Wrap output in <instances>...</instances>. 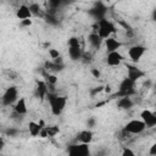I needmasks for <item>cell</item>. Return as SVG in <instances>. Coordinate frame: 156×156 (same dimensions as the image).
Wrapping results in <instances>:
<instances>
[{
  "instance_id": "cell-1",
  "label": "cell",
  "mask_w": 156,
  "mask_h": 156,
  "mask_svg": "<svg viewBox=\"0 0 156 156\" xmlns=\"http://www.w3.org/2000/svg\"><path fill=\"white\" fill-rule=\"evenodd\" d=\"M48 98V101L50 104V110H51V113L54 116H60L65 107H66V104H67V99L65 96H60V95H56L55 93H48L46 95Z\"/></svg>"
},
{
  "instance_id": "cell-2",
  "label": "cell",
  "mask_w": 156,
  "mask_h": 156,
  "mask_svg": "<svg viewBox=\"0 0 156 156\" xmlns=\"http://www.w3.org/2000/svg\"><path fill=\"white\" fill-rule=\"evenodd\" d=\"M96 27H98V32H96V33H98V35H99L102 40L110 38V35L116 32L115 24H113L111 21H108L107 18H102V20L98 21Z\"/></svg>"
},
{
  "instance_id": "cell-3",
  "label": "cell",
  "mask_w": 156,
  "mask_h": 156,
  "mask_svg": "<svg viewBox=\"0 0 156 156\" xmlns=\"http://www.w3.org/2000/svg\"><path fill=\"white\" fill-rule=\"evenodd\" d=\"M134 82H132L129 78H124L121 80L119 85H118V91L113 95V96H118V98H124V96H130L133 94H135L134 90Z\"/></svg>"
},
{
  "instance_id": "cell-4",
  "label": "cell",
  "mask_w": 156,
  "mask_h": 156,
  "mask_svg": "<svg viewBox=\"0 0 156 156\" xmlns=\"http://www.w3.org/2000/svg\"><path fill=\"white\" fill-rule=\"evenodd\" d=\"M68 156H90V147L88 144H72L68 146Z\"/></svg>"
},
{
  "instance_id": "cell-5",
  "label": "cell",
  "mask_w": 156,
  "mask_h": 156,
  "mask_svg": "<svg viewBox=\"0 0 156 156\" xmlns=\"http://www.w3.org/2000/svg\"><path fill=\"white\" fill-rule=\"evenodd\" d=\"M145 129H146V127L141 119H132L123 128V130L127 132L128 134H140Z\"/></svg>"
},
{
  "instance_id": "cell-6",
  "label": "cell",
  "mask_w": 156,
  "mask_h": 156,
  "mask_svg": "<svg viewBox=\"0 0 156 156\" xmlns=\"http://www.w3.org/2000/svg\"><path fill=\"white\" fill-rule=\"evenodd\" d=\"M17 96H18V90L15 85L12 87H9L5 93L2 94V98H1V102L4 106H10L12 105L13 102L17 101Z\"/></svg>"
},
{
  "instance_id": "cell-7",
  "label": "cell",
  "mask_w": 156,
  "mask_h": 156,
  "mask_svg": "<svg viewBox=\"0 0 156 156\" xmlns=\"http://www.w3.org/2000/svg\"><path fill=\"white\" fill-rule=\"evenodd\" d=\"M145 51H146V48L145 46H143V45H133L128 50V56H129V58L133 62H138L143 57V55L145 54Z\"/></svg>"
},
{
  "instance_id": "cell-8",
  "label": "cell",
  "mask_w": 156,
  "mask_h": 156,
  "mask_svg": "<svg viewBox=\"0 0 156 156\" xmlns=\"http://www.w3.org/2000/svg\"><path fill=\"white\" fill-rule=\"evenodd\" d=\"M140 117L146 128H152L156 126V115L154 112H151L150 110H147V108L143 110L140 112Z\"/></svg>"
},
{
  "instance_id": "cell-9",
  "label": "cell",
  "mask_w": 156,
  "mask_h": 156,
  "mask_svg": "<svg viewBox=\"0 0 156 156\" xmlns=\"http://www.w3.org/2000/svg\"><path fill=\"white\" fill-rule=\"evenodd\" d=\"M127 72H128V74H127V78H129L132 82H136L138 79H140V78H143V77H145L146 76V73L144 72V71H141L140 68H138V67H135V66H132V65H127Z\"/></svg>"
},
{
  "instance_id": "cell-10",
  "label": "cell",
  "mask_w": 156,
  "mask_h": 156,
  "mask_svg": "<svg viewBox=\"0 0 156 156\" xmlns=\"http://www.w3.org/2000/svg\"><path fill=\"white\" fill-rule=\"evenodd\" d=\"M123 61V56L118 52V51H112V52H108L107 56H106V63L111 67H116V66H119L121 62Z\"/></svg>"
},
{
  "instance_id": "cell-11",
  "label": "cell",
  "mask_w": 156,
  "mask_h": 156,
  "mask_svg": "<svg viewBox=\"0 0 156 156\" xmlns=\"http://www.w3.org/2000/svg\"><path fill=\"white\" fill-rule=\"evenodd\" d=\"M90 13H91L95 18H98V21H100V20L105 18L106 7L104 6L102 2H98V4H95V7H93V9L90 10Z\"/></svg>"
},
{
  "instance_id": "cell-12",
  "label": "cell",
  "mask_w": 156,
  "mask_h": 156,
  "mask_svg": "<svg viewBox=\"0 0 156 156\" xmlns=\"http://www.w3.org/2000/svg\"><path fill=\"white\" fill-rule=\"evenodd\" d=\"M93 136H94L93 132L90 129H85V130L79 132V134L77 135V139H78V141L80 144H88L89 145L91 143V140H93Z\"/></svg>"
},
{
  "instance_id": "cell-13",
  "label": "cell",
  "mask_w": 156,
  "mask_h": 156,
  "mask_svg": "<svg viewBox=\"0 0 156 156\" xmlns=\"http://www.w3.org/2000/svg\"><path fill=\"white\" fill-rule=\"evenodd\" d=\"M15 112L18 115V116H23L27 113L28 108H27V104H26V99L24 98H21V99H17V101L15 102V107H13Z\"/></svg>"
},
{
  "instance_id": "cell-14",
  "label": "cell",
  "mask_w": 156,
  "mask_h": 156,
  "mask_svg": "<svg viewBox=\"0 0 156 156\" xmlns=\"http://www.w3.org/2000/svg\"><path fill=\"white\" fill-rule=\"evenodd\" d=\"M105 46H106V49H107L108 52L118 51V49L122 46V43L118 41V40L115 39V38H111V37H110V38L105 39Z\"/></svg>"
},
{
  "instance_id": "cell-15",
  "label": "cell",
  "mask_w": 156,
  "mask_h": 156,
  "mask_svg": "<svg viewBox=\"0 0 156 156\" xmlns=\"http://www.w3.org/2000/svg\"><path fill=\"white\" fill-rule=\"evenodd\" d=\"M16 17H17L18 20H21V21H23V20H29V18L32 17V13H30L28 6H27V5H21V6L17 9V11H16Z\"/></svg>"
},
{
  "instance_id": "cell-16",
  "label": "cell",
  "mask_w": 156,
  "mask_h": 156,
  "mask_svg": "<svg viewBox=\"0 0 156 156\" xmlns=\"http://www.w3.org/2000/svg\"><path fill=\"white\" fill-rule=\"evenodd\" d=\"M133 105H134V102H133V100L130 99V96L119 98L118 101H117V106H118V108H121V110H129V108L133 107Z\"/></svg>"
},
{
  "instance_id": "cell-17",
  "label": "cell",
  "mask_w": 156,
  "mask_h": 156,
  "mask_svg": "<svg viewBox=\"0 0 156 156\" xmlns=\"http://www.w3.org/2000/svg\"><path fill=\"white\" fill-rule=\"evenodd\" d=\"M37 93L40 100H44L45 96L48 95V84L44 80H38L37 82Z\"/></svg>"
},
{
  "instance_id": "cell-18",
  "label": "cell",
  "mask_w": 156,
  "mask_h": 156,
  "mask_svg": "<svg viewBox=\"0 0 156 156\" xmlns=\"http://www.w3.org/2000/svg\"><path fill=\"white\" fill-rule=\"evenodd\" d=\"M88 41H89V44H90L94 49H99V48L101 46L102 39L98 35L96 32H94V33H90V34L88 35Z\"/></svg>"
},
{
  "instance_id": "cell-19",
  "label": "cell",
  "mask_w": 156,
  "mask_h": 156,
  "mask_svg": "<svg viewBox=\"0 0 156 156\" xmlns=\"http://www.w3.org/2000/svg\"><path fill=\"white\" fill-rule=\"evenodd\" d=\"M68 56L72 61H78L82 58L83 56V51L80 49V46H76V48H68Z\"/></svg>"
},
{
  "instance_id": "cell-20",
  "label": "cell",
  "mask_w": 156,
  "mask_h": 156,
  "mask_svg": "<svg viewBox=\"0 0 156 156\" xmlns=\"http://www.w3.org/2000/svg\"><path fill=\"white\" fill-rule=\"evenodd\" d=\"M40 129H41V128L39 127V124H38L37 122L30 121V122L28 123V130H29V134H30L32 136H38Z\"/></svg>"
},
{
  "instance_id": "cell-21",
  "label": "cell",
  "mask_w": 156,
  "mask_h": 156,
  "mask_svg": "<svg viewBox=\"0 0 156 156\" xmlns=\"http://www.w3.org/2000/svg\"><path fill=\"white\" fill-rule=\"evenodd\" d=\"M44 76H45V79H46L45 83L48 85H55L57 83V77L55 74H52V73H44Z\"/></svg>"
},
{
  "instance_id": "cell-22",
  "label": "cell",
  "mask_w": 156,
  "mask_h": 156,
  "mask_svg": "<svg viewBox=\"0 0 156 156\" xmlns=\"http://www.w3.org/2000/svg\"><path fill=\"white\" fill-rule=\"evenodd\" d=\"M28 9H29V11H30V13L32 15H39L40 13V6H39V4H37V2H32L29 6H28Z\"/></svg>"
},
{
  "instance_id": "cell-23",
  "label": "cell",
  "mask_w": 156,
  "mask_h": 156,
  "mask_svg": "<svg viewBox=\"0 0 156 156\" xmlns=\"http://www.w3.org/2000/svg\"><path fill=\"white\" fill-rule=\"evenodd\" d=\"M45 129H46L48 136H55L58 133V127L56 126H49V127H45Z\"/></svg>"
},
{
  "instance_id": "cell-24",
  "label": "cell",
  "mask_w": 156,
  "mask_h": 156,
  "mask_svg": "<svg viewBox=\"0 0 156 156\" xmlns=\"http://www.w3.org/2000/svg\"><path fill=\"white\" fill-rule=\"evenodd\" d=\"M67 44H68V48H76V46H80V44H79V39H78L77 37H72V38H69Z\"/></svg>"
},
{
  "instance_id": "cell-25",
  "label": "cell",
  "mask_w": 156,
  "mask_h": 156,
  "mask_svg": "<svg viewBox=\"0 0 156 156\" xmlns=\"http://www.w3.org/2000/svg\"><path fill=\"white\" fill-rule=\"evenodd\" d=\"M121 156H135V154H134V151L132 149L124 147L123 151H122V154H121Z\"/></svg>"
},
{
  "instance_id": "cell-26",
  "label": "cell",
  "mask_w": 156,
  "mask_h": 156,
  "mask_svg": "<svg viewBox=\"0 0 156 156\" xmlns=\"http://www.w3.org/2000/svg\"><path fill=\"white\" fill-rule=\"evenodd\" d=\"M49 55H50V57H51L52 60H55V58H57V57L60 56V52H58V50H56V49H49Z\"/></svg>"
},
{
  "instance_id": "cell-27",
  "label": "cell",
  "mask_w": 156,
  "mask_h": 156,
  "mask_svg": "<svg viewBox=\"0 0 156 156\" xmlns=\"http://www.w3.org/2000/svg\"><path fill=\"white\" fill-rule=\"evenodd\" d=\"M46 21L49 22V23H51V24H57L58 23V20L56 18V16H50V15H46Z\"/></svg>"
},
{
  "instance_id": "cell-28",
  "label": "cell",
  "mask_w": 156,
  "mask_h": 156,
  "mask_svg": "<svg viewBox=\"0 0 156 156\" xmlns=\"http://www.w3.org/2000/svg\"><path fill=\"white\" fill-rule=\"evenodd\" d=\"M21 26H22V27H29V26H32V20L29 18V20H23V21H21Z\"/></svg>"
},
{
  "instance_id": "cell-29",
  "label": "cell",
  "mask_w": 156,
  "mask_h": 156,
  "mask_svg": "<svg viewBox=\"0 0 156 156\" xmlns=\"http://www.w3.org/2000/svg\"><path fill=\"white\" fill-rule=\"evenodd\" d=\"M149 152H150V155H151V156H156V144H152V145L150 146Z\"/></svg>"
},
{
  "instance_id": "cell-30",
  "label": "cell",
  "mask_w": 156,
  "mask_h": 156,
  "mask_svg": "<svg viewBox=\"0 0 156 156\" xmlns=\"http://www.w3.org/2000/svg\"><path fill=\"white\" fill-rule=\"evenodd\" d=\"M90 72H91V74H93L95 78H99V77H100V71H99L98 68H91Z\"/></svg>"
},
{
  "instance_id": "cell-31",
  "label": "cell",
  "mask_w": 156,
  "mask_h": 156,
  "mask_svg": "<svg viewBox=\"0 0 156 156\" xmlns=\"http://www.w3.org/2000/svg\"><path fill=\"white\" fill-rule=\"evenodd\" d=\"M17 132H18L17 129H7V130H6V134L10 135V136H15V135L17 134Z\"/></svg>"
},
{
  "instance_id": "cell-32",
  "label": "cell",
  "mask_w": 156,
  "mask_h": 156,
  "mask_svg": "<svg viewBox=\"0 0 156 156\" xmlns=\"http://www.w3.org/2000/svg\"><path fill=\"white\" fill-rule=\"evenodd\" d=\"M87 126H88L89 128L95 127V119H94V118H89V119H88V122H87Z\"/></svg>"
},
{
  "instance_id": "cell-33",
  "label": "cell",
  "mask_w": 156,
  "mask_h": 156,
  "mask_svg": "<svg viewBox=\"0 0 156 156\" xmlns=\"http://www.w3.org/2000/svg\"><path fill=\"white\" fill-rule=\"evenodd\" d=\"M39 136H40V138H46V136H48V133H46V129H45V128L40 129V132H39Z\"/></svg>"
},
{
  "instance_id": "cell-34",
  "label": "cell",
  "mask_w": 156,
  "mask_h": 156,
  "mask_svg": "<svg viewBox=\"0 0 156 156\" xmlns=\"http://www.w3.org/2000/svg\"><path fill=\"white\" fill-rule=\"evenodd\" d=\"M102 90H104L105 93H107V94H110V93H111V87H110V85H105Z\"/></svg>"
},
{
  "instance_id": "cell-35",
  "label": "cell",
  "mask_w": 156,
  "mask_h": 156,
  "mask_svg": "<svg viewBox=\"0 0 156 156\" xmlns=\"http://www.w3.org/2000/svg\"><path fill=\"white\" fill-rule=\"evenodd\" d=\"M102 89H104V87H98V88H96V89H94V90H93V91H91V94H93V95H94V94H96V93H99V91H101V90H102Z\"/></svg>"
},
{
  "instance_id": "cell-36",
  "label": "cell",
  "mask_w": 156,
  "mask_h": 156,
  "mask_svg": "<svg viewBox=\"0 0 156 156\" xmlns=\"http://www.w3.org/2000/svg\"><path fill=\"white\" fill-rule=\"evenodd\" d=\"M4 146H5V140H4V138L0 136V151L4 149Z\"/></svg>"
}]
</instances>
